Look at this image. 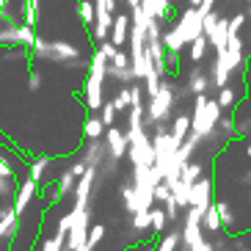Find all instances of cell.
Instances as JSON below:
<instances>
[{
  "label": "cell",
  "mask_w": 251,
  "mask_h": 251,
  "mask_svg": "<svg viewBox=\"0 0 251 251\" xmlns=\"http://www.w3.org/2000/svg\"><path fill=\"white\" fill-rule=\"evenodd\" d=\"M108 67H111V61L105 55L102 50L94 52V58H91V72H89V80H86V105H89L91 111L97 108H102V80L105 75H108Z\"/></svg>",
  "instance_id": "1"
},
{
  "label": "cell",
  "mask_w": 251,
  "mask_h": 251,
  "mask_svg": "<svg viewBox=\"0 0 251 251\" xmlns=\"http://www.w3.org/2000/svg\"><path fill=\"white\" fill-rule=\"evenodd\" d=\"M174 100H177V97H174V86H171L169 80H163L160 91H157V94L149 100V105H147V122L149 125H160V122H166V116H169Z\"/></svg>",
  "instance_id": "2"
},
{
  "label": "cell",
  "mask_w": 251,
  "mask_h": 251,
  "mask_svg": "<svg viewBox=\"0 0 251 251\" xmlns=\"http://www.w3.org/2000/svg\"><path fill=\"white\" fill-rule=\"evenodd\" d=\"M177 30H179V36L185 39V45H191L199 33H204V17H201L199 8H185L177 23Z\"/></svg>",
  "instance_id": "3"
},
{
  "label": "cell",
  "mask_w": 251,
  "mask_h": 251,
  "mask_svg": "<svg viewBox=\"0 0 251 251\" xmlns=\"http://www.w3.org/2000/svg\"><path fill=\"white\" fill-rule=\"evenodd\" d=\"M72 215H75V226L69 232V243L67 249L69 251H80L89 240V210H83V207H72Z\"/></svg>",
  "instance_id": "4"
},
{
  "label": "cell",
  "mask_w": 251,
  "mask_h": 251,
  "mask_svg": "<svg viewBox=\"0 0 251 251\" xmlns=\"http://www.w3.org/2000/svg\"><path fill=\"white\" fill-rule=\"evenodd\" d=\"M213 182L207 177H201L199 182H193V193H191V207H196V210H201V213H207L210 207H213Z\"/></svg>",
  "instance_id": "5"
},
{
  "label": "cell",
  "mask_w": 251,
  "mask_h": 251,
  "mask_svg": "<svg viewBox=\"0 0 251 251\" xmlns=\"http://www.w3.org/2000/svg\"><path fill=\"white\" fill-rule=\"evenodd\" d=\"M105 147H108V155L113 157V160H122V157L127 155V149H130V141H127V135L122 133V130H116V127H108V133H105Z\"/></svg>",
  "instance_id": "6"
},
{
  "label": "cell",
  "mask_w": 251,
  "mask_h": 251,
  "mask_svg": "<svg viewBox=\"0 0 251 251\" xmlns=\"http://www.w3.org/2000/svg\"><path fill=\"white\" fill-rule=\"evenodd\" d=\"M36 188H39V182L33 177H28L20 188H17V193H14V210H17V215L25 213V207H28L30 199L36 196Z\"/></svg>",
  "instance_id": "7"
},
{
  "label": "cell",
  "mask_w": 251,
  "mask_h": 251,
  "mask_svg": "<svg viewBox=\"0 0 251 251\" xmlns=\"http://www.w3.org/2000/svg\"><path fill=\"white\" fill-rule=\"evenodd\" d=\"M17 221H20V215H17L14 207H11V210H0V240H6V237L14 235Z\"/></svg>",
  "instance_id": "8"
},
{
  "label": "cell",
  "mask_w": 251,
  "mask_h": 251,
  "mask_svg": "<svg viewBox=\"0 0 251 251\" xmlns=\"http://www.w3.org/2000/svg\"><path fill=\"white\" fill-rule=\"evenodd\" d=\"M193 133V122L191 116H177L174 119V125H171V135H174V141H177L179 147L185 144V138Z\"/></svg>",
  "instance_id": "9"
},
{
  "label": "cell",
  "mask_w": 251,
  "mask_h": 251,
  "mask_svg": "<svg viewBox=\"0 0 251 251\" xmlns=\"http://www.w3.org/2000/svg\"><path fill=\"white\" fill-rule=\"evenodd\" d=\"M113 11H100L97 8V23H94V39L97 42H105V36L111 33V25H113Z\"/></svg>",
  "instance_id": "10"
},
{
  "label": "cell",
  "mask_w": 251,
  "mask_h": 251,
  "mask_svg": "<svg viewBox=\"0 0 251 251\" xmlns=\"http://www.w3.org/2000/svg\"><path fill=\"white\" fill-rule=\"evenodd\" d=\"M75 55H77V50H75L72 45L52 42V45H50V55H47V58H50V61H69V58H75Z\"/></svg>",
  "instance_id": "11"
},
{
  "label": "cell",
  "mask_w": 251,
  "mask_h": 251,
  "mask_svg": "<svg viewBox=\"0 0 251 251\" xmlns=\"http://www.w3.org/2000/svg\"><path fill=\"white\" fill-rule=\"evenodd\" d=\"M127 28H130V20H127L125 14H119L116 20H113V45L116 47H122L125 45V39H127Z\"/></svg>",
  "instance_id": "12"
},
{
  "label": "cell",
  "mask_w": 251,
  "mask_h": 251,
  "mask_svg": "<svg viewBox=\"0 0 251 251\" xmlns=\"http://www.w3.org/2000/svg\"><path fill=\"white\" fill-rule=\"evenodd\" d=\"M207 86H210V80H207V77L199 72V69H193V72L188 75V91H191L193 97H196V94H204Z\"/></svg>",
  "instance_id": "13"
},
{
  "label": "cell",
  "mask_w": 251,
  "mask_h": 251,
  "mask_svg": "<svg viewBox=\"0 0 251 251\" xmlns=\"http://www.w3.org/2000/svg\"><path fill=\"white\" fill-rule=\"evenodd\" d=\"M102 155H105L102 144H100V141H91L89 147H86V157H83V163H86V166H100V163H105Z\"/></svg>",
  "instance_id": "14"
},
{
  "label": "cell",
  "mask_w": 251,
  "mask_h": 251,
  "mask_svg": "<svg viewBox=\"0 0 251 251\" xmlns=\"http://www.w3.org/2000/svg\"><path fill=\"white\" fill-rule=\"evenodd\" d=\"M77 11H80V20L86 28H91V25L97 23V3H91V0H80L77 3Z\"/></svg>",
  "instance_id": "15"
},
{
  "label": "cell",
  "mask_w": 251,
  "mask_h": 251,
  "mask_svg": "<svg viewBox=\"0 0 251 251\" xmlns=\"http://www.w3.org/2000/svg\"><path fill=\"white\" fill-rule=\"evenodd\" d=\"M77 188V177H75V171L69 169V171H64L58 177V182H55V191H58V196H67L69 191H75Z\"/></svg>",
  "instance_id": "16"
},
{
  "label": "cell",
  "mask_w": 251,
  "mask_h": 251,
  "mask_svg": "<svg viewBox=\"0 0 251 251\" xmlns=\"http://www.w3.org/2000/svg\"><path fill=\"white\" fill-rule=\"evenodd\" d=\"M83 133H86V138H91V141H100L102 138V133H105V122L102 119H86V125H83Z\"/></svg>",
  "instance_id": "17"
},
{
  "label": "cell",
  "mask_w": 251,
  "mask_h": 251,
  "mask_svg": "<svg viewBox=\"0 0 251 251\" xmlns=\"http://www.w3.org/2000/svg\"><path fill=\"white\" fill-rule=\"evenodd\" d=\"M11 182H14V171H11V166L0 157V193H3V196L11 193Z\"/></svg>",
  "instance_id": "18"
},
{
  "label": "cell",
  "mask_w": 251,
  "mask_h": 251,
  "mask_svg": "<svg viewBox=\"0 0 251 251\" xmlns=\"http://www.w3.org/2000/svg\"><path fill=\"white\" fill-rule=\"evenodd\" d=\"M207 45H210V39L207 33H199V36L191 42V61H201L207 55Z\"/></svg>",
  "instance_id": "19"
},
{
  "label": "cell",
  "mask_w": 251,
  "mask_h": 251,
  "mask_svg": "<svg viewBox=\"0 0 251 251\" xmlns=\"http://www.w3.org/2000/svg\"><path fill=\"white\" fill-rule=\"evenodd\" d=\"M204 229H210V232H221V229H224L221 213H218V207H215V204L204 213Z\"/></svg>",
  "instance_id": "20"
},
{
  "label": "cell",
  "mask_w": 251,
  "mask_h": 251,
  "mask_svg": "<svg viewBox=\"0 0 251 251\" xmlns=\"http://www.w3.org/2000/svg\"><path fill=\"white\" fill-rule=\"evenodd\" d=\"M149 226H152V210L133 213V229H135V232H147Z\"/></svg>",
  "instance_id": "21"
},
{
  "label": "cell",
  "mask_w": 251,
  "mask_h": 251,
  "mask_svg": "<svg viewBox=\"0 0 251 251\" xmlns=\"http://www.w3.org/2000/svg\"><path fill=\"white\" fill-rule=\"evenodd\" d=\"M122 199H125L127 213H135V210H138V196H135V185H125V188H122Z\"/></svg>",
  "instance_id": "22"
},
{
  "label": "cell",
  "mask_w": 251,
  "mask_h": 251,
  "mask_svg": "<svg viewBox=\"0 0 251 251\" xmlns=\"http://www.w3.org/2000/svg\"><path fill=\"white\" fill-rule=\"evenodd\" d=\"M201 174H204V171H201V163H188V166L182 169V179H185V182H191V185L199 182Z\"/></svg>",
  "instance_id": "23"
},
{
  "label": "cell",
  "mask_w": 251,
  "mask_h": 251,
  "mask_svg": "<svg viewBox=\"0 0 251 251\" xmlns=\"http://www.w3.org/2000/svg\"><path fill=\"white\" fill-rule=\"evenodd\" d=\"M64 249H67V235H61V232H55V237L45 240V246H42V251H64Z\"/></svg>",
  "instance_id": "24"
},
{
  "label": "cell",
  "mask_w": 251,
  "mask_h": 251,
  "mask_svg": "<svg viewBox=\"0 0 251 251\" xmlns=\"http://www.w3.org/2000/svg\"><path fill=\"white\" fill-rule=\"evenodd\" d=\"M113 105H116V111L133 108V89H122V91L116 94V100H113Z\"/></svg>",
  "instance_id": "25"
},
{
  "label": "cell",
  "mask_w": 251,
  "mask_h": 251,
  "mask_svg": "<svg viewBox=\"0 0 251 251\" xmlns=\"http://www.w3.org/2000/svg\"><path fill=\"white\" fill-rule=\"evenodd\" d=\"M215 207H218V213H221L224 229H229V226H232V224H235V215H232V207H229L226 201H215Z\"/></svg>",
  "instance_id": "26"
},
{
  "label": "cell",
  "mask_w": 251,
  "mask_h": 251,
  "mask_svg": "<svg viewBox=\"0 0 251 251\" xmlns=\"http://www.w3.org/2000/svg\"><path fill=\"white\" fill-rule=\"evenodd\" d=\"M166 221H169V215H166V210H163V207L152 210V229H155V232H163Z\"/></svg>",
  "instance_id": "27"
},
{
  "label": "cell",
  "mask_w": 251,
  "mask_h": 251,
  "mask_svg": "<svg viewBox=\"0 0 251 251\" xmlns=\"http://www.w3.org/2000/svg\"><path fill=\"white\" fill-rule=\"evenodd\" d=\"M218 105H221V108H232V105H235V91L229 89V86L218 89Z\"/></svg>",
  "instance_id": "28"
},
{
  "label": "cell",
  "mask_w": 251,
  "mask_h": 251,
  "mask_svg": "<svg viewBox=\"0 0 251 251\" xmlns=\"http://www.w3.org/2000/svg\"><path fill=\"white\" fill-rule=\"evenodd\" d=\"M100 111H102V116H100V119H102V122H105L108 127H113V116H116V105H113V102H105L102 108H100Z\"/></svg>",
  "instance_id": "29"
},
{
  "label": "cell",
  "mask_w": 251,
  "mask_h": 251,
  "mask_svg": "<svg viewBox=\"0 0 251 251\" xmlns=\"http://www.w3.org/2000/svg\"><path fill=\"white\" fill-rule=\"evenodd\" d=\"M246 25V17L243 14H237L229 20V36H240V28Z\"/></svg>",
  "instance_id": "30"
},
{
  "label": "cell",
  "mask_w": 251,
  "mask_h": 251,
  "mask_svg": "<svg viewBox=\"0 0 251 251\" xmlns=\"http://www.w3.org/2000/svg\"><path fill=\"white\" fill-rule=\"evenodd\" d=\"M45 169H47V160H45V157H42V160H36V163H30V177L39 182V179H42V174H45Z\"/></svg>",
  "instance_id": "31"
},
{
  "label": "cell",
  "mask_w": 251,
  "mask_h": 251,
  "mask_svg": "<svg viewBox=\"0 0 251 251\" xmlns=\"http://www.w3.org/2000/svg\"><path fill=\"white\" fill-rule=\"evenodd\" d=\"M102 237H105V226H94V229L89 232V240H86V243H89V249H94V246L100 243Z\"/></svg>",
  "instance_id": "32"
},
{
  "label": "cell",
  "mask_w": 251,
  "mask_h": 251,
  "mask_svg": "<svg viewBox=\"0 0 251 251\" xmlns=\"http://www.w3.org/2000/svg\"><path fill=\"white\" fill-rule=\"evenodd\" d=\"M163 210H166V215H169V221H174V218H177V210H179L177 199H174V196H171V199L166 201V204H163Z\"/></svg>",
  "instance_id": "33"
},
{
  "label": "cell",
  "mask_w": 251,
  "mask_h": 251,
  "mask_svg": "<svg viewBox=\"0 0 251 251\" xmlns=\"http://www.w3.org/2000/svg\"><path fill=\"white\" fill-rule=\"evenodd\" d=\"M218 130H221V133H226V135H232L237 130L235 119H221V122H218Z\"/></svg>",
  "instance_id": "34"
},
{
  "label": "cell",
  "mask_w": 251,
  "mask_h": 251,
  "mask_svg": "<svg viewBox=\"0 0 251 251\" xmlns=\"http://www.w3.org/2000/svg\"><path fill=\"white\" fill-rule=\"evenodd\" d=\"M218 20H221L218 14H207L204 17V33H213V28L218 25Z\"/></svg>",
  "instance_id": "35"
},
{
  "label": "cell",
  "mask_w": 251,
  "mask_h": 251,
  "mask_svg": "<svg viewBox=\"0 0 251 251\" xmlns=\"http://www.w3.org/2000/svg\"><path fill=\"white\" fill-rule=\"evenodd\" d=\"M28 86H30V91H39V86H42V77H39V75H30Z\"/></svg>",
  "instance_id": "36"
},
{
  "label": "cell",
  "mask_w": 251,
  "mask_h": 251,
  "mask_svg": "<svg viewBox=\"0 0 251 251\" xmlns=\"http://www.w3.org/2000/svg\"><path fill=\"white\" fill-rule=\"evenodd\" d=\"M243 185H251V169H249V171H246V174H243Z\"/></svg>",
  "instance_id": "37"
},
{
  "label": "cell",
  "mask_w": 251,
  "mask_h": 251,
  "mask_svg": "<svg viewBox=\"0 0 251 251\" xmlns=\"http://www.w3.org/2000/svg\"><path fill=\"white\" fill-rule=\"evenodd\" d=\"M141 3H144V0H127V6H130V8H135V6H141Z\"/></svg>",
  "instance_id": "38"
},
{
  "label": "cell",
  "mask_w": 251,
  "mask_h": 251,
  "mask_svg": "<svg viewBox=\"0 0 251 251\" xmlns=\"http://www.w3.org/2000/svg\"><path fill=\"white\" fill-rule=\"evenodd\" d=\"M191 6H193V8H199V6H201V0H191Z\"/></svg>",
  "instance_id": "39"
},
{
  "label": "cell",
  "mask_w": 251,
  "mask_h": 251,
  "mask_svg": "<svg viewBox=\"0 0 251 251\" xmlns=\"http://www.w3.org/2000/svg\"><path fill=\"white\" fill-rule=\"evenodd\" d=\"M246 157H249V160H251V144H249V147H246Z\"/></svg>",
  "instance_id": "40"
},
{
  "label": "cell",
  "mask_w": 251,
  "mask_h": 251,
  "mask_svg": "<svg viewBox=\"0 0 251 251\" xmlns=\"http://www.w3.org/2000/svg\"><path fill=\"white\" fill-rule=\"evenodd\" d=\"M218 251H229V249H224V246H221V249H218Z\"/></svg>",
  "instance_id": "41"
},
{
  "label": "cell",
  "mask_w": 251,
  "mask_h": 251,
  "mask_svg": "<svg viewBox=\"0 0 251 251\" xmlns=\"http://www.w3.org/2000/svg\"><path fill=\"white\" fill-rule=\"evenodd\" d=\"M249 14H251V8H249Z\"/></svg>",
  "instance_id": "42"
}]
</instances>
